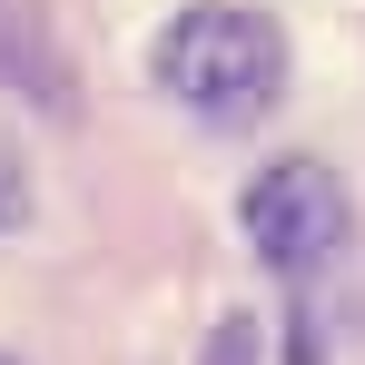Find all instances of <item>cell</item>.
Segmentation results:
<instances>
[{
	"instance_id": "obj_2",
	"label": "cell",
	"mask_w": 365,
	"mask_h": 365,
	"mask_svg": "<svg viewBox=\"0 0 365 365\" xmlns=\"http://www.w3.org/2000/svg\"><path fill=\"white\" fill-rule=\"evenodd\" d=\"M237 227L257 237V257H267L277 277H316V267L346 247L356 207H346L336 168H316V158H277V168H257V178H247Z\"/></svg>"
},
{
	"instance_id": "obj_3",
	"label": "cell",
	"mask_w": 365,
	"mask_h": 365,
	"mask_svg": "<svg viewBox=\"0 0 365 365\" xmlns=\"http://www.w3.org/2000/svg\"><path fill=\"white\" fill-rule=\"evenodd\" d=\"M0 69H30L40 99H60V60H50V30L30 0H0Z\"/></svg>"
},
{
	"instance_id": "obj_1",
	"label": "cell",
	"mask_w": 365,
	"mask_h": 365,
	"mask_svg": "<svg viewBox=\"0 0 365 365\" xmlns=\"http://www.w3.org/2000/svg\"><path fill=\"white\" fill-rule=\"evenodd\" d=\"M158 89L187 99L197 119H257L277 89H287V40L267 10L237 0H197L158 30Z\"/></svg>"
},
{
	"instance_id": "obj_5",
	"label": "cell",
	"mask_w": 365,
	"mask_h": 365,
	"mask_svg": "<svg viewBox=\"0 0 365 365\" xmlns=\"http://www.w3.org/2000/svg\"><path fill=\"white\" fill-rule=\"evenodd\" d=\"M10 207H20V197H10V187H0V217H10Z\"/></svg>"
},
{
	"instance_id": "obj_4",
	"label": "cell",
	"mask_w": 365,
	"mask_h": 365,
	"mask_svg": "<svg viewBox=\"0 0 365 365\" xmlns=\"http://www.w3.org/2000/svg\"><path fill=\"white\" fill-rule=\"evenodd\" d=\"M207 365H257V326L227 316V326H217V346H207Z\"/></svg>"
}]
</instances>
